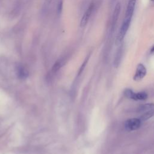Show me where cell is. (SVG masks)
<instances>
[{"mask_svg": "<svg viewBox=\"0 0 154 154\" xmlns=\"http://www.w3.org/2000/svg\"><path fill=\"white\" fill-rule=\"evenodd\" d=\"M153 108H154V103H145L138 106V108H137V112L142 114Z\"/></svg>", "mask_w": 154, "mask_h": 154, "instance_id": "9c48e42d", "label": "cell"}, {"mask_svg": "<svg viewBox=\"0 0 154 154\" xmlns=\"http://www.w3.org/2000/svg\"><path fill=\"white\" fill-rule=\"evenodd\" d=\"M137 0H129L126 10L125 12V15L124 19H127V20H132L135 5H136Z\"/></svg>", "mask_w": 154, "mask_h": 154, "instance_id": "277c9868", "label": "cell"}, {"mask_svg": "<svg viewBox=\"0 0 154 154\" xmlns=\"http://www.w3.org/2000/svg\"><path fill=\"white\" fill-rule=\"evenodd\" d=\"M51 1L52 0H45V4H44V6L46 7L49 6L50 3L51 2Z\"/></svg>", "mask_w": 154, "mask_h": 154, "instance_id": "5bb4252c", "label": "cell"}, {"mask_svg": "<svg viewBox=\"0 0 154 154\" xmlns=\"http://www.w3.org/2000/svg\"><path fill=\"white\" fill-rule=\"evenodd\" d=\"M142 121L138 118L129 119L125 121L124 124L125 129L128 131H133L138 129L141 125Z\"/></svg>", "mask_w": 154, "mask_h": 154, "instance_id": "3957f363", "label": "cell"}, {"mask_svg": "<svg viewBox=\"0 0 154 154\" xmlns=\"http://www.w3.org/2000/svg\"><path fill=\"white\" fill-rule=\"evenodd\" d=\"M120 10H121V6H120V3H117L115 7H114V10L113 11V14H112V22H111V28L112 29H114V28L116 25V23L117 22L119 17V14L120 13Z\"/></svg>", "mask_w": 154, "mask_h": 154, "instance_id": "52a82bcc", "label": "cell"}, {"mask_svg": "<svg viewBox=\"0 0 154 154\" xmlns=\"http://www.w3.org/2000/svg\"><path fill=\"white\" fill-rule=\"evenodd\" d=\"M94 4L93 3H91L90 4V5L88 6V7L87 8V10L85 11V12L84 13L82 19H81V26H84L86 25V24L87 23L91 14L93 12V10L94 9Z\"/></svg>", "mask_w": 154, "mask_h": 154, "instance_id": "8992f818", "label": "cell"}, {"mask_svg": "<svg viewBox=\"0 0 154 154\" xmlns=\"http://www.w3.org/2000/svg\"><path fill=\"white\" fill-rule=\"evenodd\" d=\"M131 22V20H127V19L123 20L122 26L120 28V29L118 32V34L116 38L115 42L117 46H119L121 44H122V42L125 38V36L126 35L128 31V29L130 26Z\"/></svg>", "mask_w": 154, "mask_h": 154, "instance_id": "6da1fadb", "label": "cell"}, {"mask_svg": "<svg viewBox=\"0 0 154 154\" xmlns=\"http://www.w3.org/2000/svg\"><path fill=\"white\" fill-rule=\"evenodd\" d=\"M154 116V108L145 112L143 113L141 115L140 117L139 118L141 121H146L147 120H148L149 119H150V117H152V116Z\"/></svg>", "mask_w": 154, "mask_h": 154, "instance_id": "8fae6325", "label": "cell"}, {"mask_svg": "<svg viewBox=\"0 0 154 154\" xmlns=\"http://www.w3.org/2000/svg\"><path fill=\"white\" fill-rule=\"evenodd\" d=\"M147 70L146 67L143 64H138L135 75L134 76V80L138 81L141 80L146 75Z\"/></svg>", "mask_w": 154, "mask_h": 154, "instance_id": "5b68a950", "label": "cell"}, {"mask_svg": "<svg viewBox=\"0 0 154 154\" xmlns=\"http://www.w3.org/2000/svg\"><path fill=\"white\" fill-rule=\"evenodd\" d=\"M63 8V1L61 0H60L58 3V6H57V11L58 13H60Z\"/></svg>", "mask_w": 154, "mask_h": 154, "instance_id": "4fadbf2b", "label": "cell"}, {"mask_svg": "<svg viewBox=\"0 0 154 154\" xmlns=\"http://www.w3.org/2000/svg\"><path fill=\"white\" fill-rule=\"evenodd\" d=\"M17 76L20 79H25L28 76V71L23 66H19L17 70Z\"/></svg>", "mask_w": 154, "mask_h": 154, "instance_id": "30bf717a", "label": "cell"}, {"mask_svg": "<svg viewBox=\"0 0 154 154\" xmlns=\"http://www.w3.org/2000/svg\"><path fill=\"white\" fill-rule=\"evenodd\" d=\"M61 64H62L61 61H57V62L54 64V65L53 66V67H52V71H53L54 72H56L57 71H58V70H59V69L61 67Z\"/></svg>", "mask_w": 154, "mask_h": 154, "instance_id": "7c38bea8", "label": "cell"}, {"mask_svg": "<svg viewBox=\"0 0 154 154\" xmlns=\"http://www.w3.org/2000/svg\"><path fill=\"white\" fill-rule=\"evenodd\" d=\"M119 48L116 51V53L114 56V66L115 67H117L121 61L123 54V45L121 44L119 46Z\"/></svg>", "mask_w": 154, "mask_h": 154, "instance_id": "ba28073f", "label": "cell"}, {"mask_svg": "<svg viewBox=\"0 0 154 154\" xmlns=\"http://www.w3.org/2000/svg\"><path fill=\"white\" fill-rule=\"evenodd\" d=\"M124 95L126 97L134 100H145L148 96L147 93L144 91L134 92L130 88H126L124 91Z\"/></svg>", "mask_w": 154, "mask_h": 154, "instance_id": "7a4b0ae2", "label": "cell"}, {"mask_svg": "<svg viewBox=\"0 0 154 154\" xmlns=\"http://www.w3.org/2000/svg\"><path fill=\"white\" fill-rule=\"evenodd\" d=\"M151 1V2H152V4H153V5H154V0H150Z\"/></svg>", "mask_w": 154, "mask_h": 154, "instance_id": "2e32d148", "label": "cell"}, {"mask_svg": "<svg viewBox=\"0 0 154 154\" xmlns=\"http://www.w3.org/2000/svg\"><path fill=\"white\" fill-rule=\"evenodd\" d=\"M150 52L151 53H154V46L152 48V49L150 50Z\"/></svg>", "mask_w": 154, "mask_h": 154, "instance_id": "9a60e30c", "label": "cell"}]
</instances>
